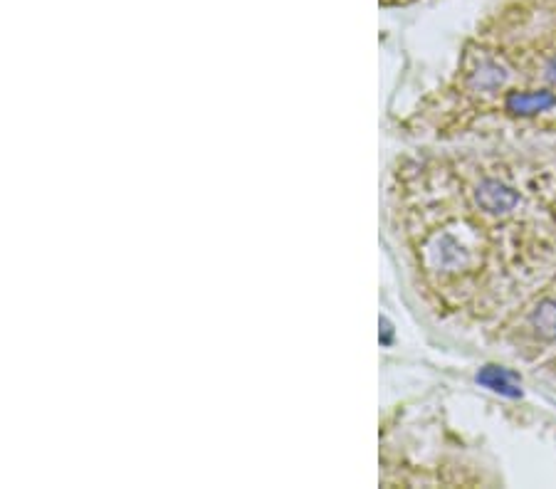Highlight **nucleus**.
Segmentation results:
<instances>
[{"label": "nucleus", "instance_id": "f03ea898", "mask_svg": "<svg viewBox=\"0 0 556 489\" xmlns=\"http://www.w3.org/2000/svg\"><path fill=\"white\" fill-rule=\"evenodd\" d=\"M411 3H416V0H381L384 8H396V5H411Z\"/></svg>", "mask_w": 556, "mask_h": 489}, {"label": "nucleus", "instance_id": "f257e3e1", "mask_svg": "<svg viewBox=\"0 0 556 489\" xmlns=\"http://www.w3.org/2000/svg\"><path fill=\"white\" fill-rule=\"evenodd\" d=\"M522 336H532L537 344H554L556 341V297L534 299L532 307L524 312Z\"/></svg>", "mask_w": 556, "mask_h": 489}]
</instances>
